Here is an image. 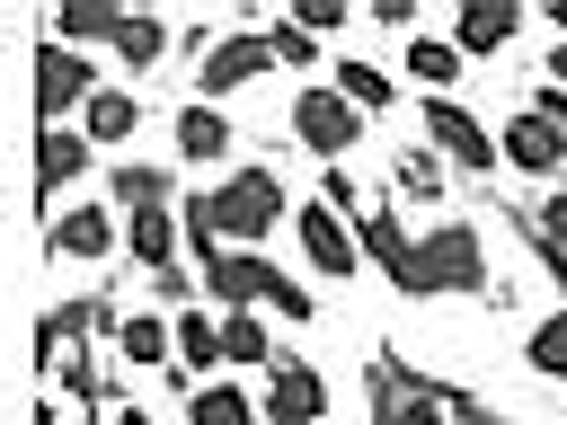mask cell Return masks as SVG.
Segmentation results:
<instances>
[{"label": "cell", "instance_id": "cell-20", "mask_svg": "<svg viewBox=\"0 0 567 425\" xmlns=\"http://www.w3.org/2000/svg\"><path fill=\"white\" fill-rule=\"evenodd\" d=\"M89 159H97V151H89L71 124H44V133H35V195H44V204H62V186H71Z\"/></svg>", "mask_w": 567, "mask_h": 425}, {"label": "cell", "instance_id": "cell-27", "mask_svg": "<svg viewBox=\"0 0 567 425\" xmlns=\"http://www.w3.org/2000/svg\"><path fill=\"white\" fill-rule=\"evenodd\" d=\"M523 363H532L540 381H567V310L532 319V336H523Z\"/></svg>", "mask_w": 567, "mask_h": 425}, {"label": "cell", "instance_id": "cell-2", "mask_svg": "<svg viewBox=\"0 0 567 425\" xmlns=\"http://www.w3.org/2000/svg\"><path fill=\"white\" fill-rule=\"evenodd\" d=\"M496 274H487V248H478V221H461V212H443V221H425L416 239H408V301H434V292H487Z\"/></svg>", "mask_w": 567, "mask_h": 425}, {"label": "cell", "instance_id": "cell-18", "mask_svg": "<svg viewBox=\"0 0 567 425\" xmlns=\"http://www.w3.org/2000/svg\"><path fill=\"white\" fill-rule=\"evenodd\" d=\"M53 257H71V266H106V257H115V212H106V204H71V212H53Z\"/></svg>", "mask_w": 567, "mask_h": 425}, {"label": "cell", "instance_id": "cell-29", "mask_svg": "<svg viewBox=\"0 0 567 425\" xmlns=\"http://www.w3.org/2000/svg\"><path fill=\"white\" fill-rule=\"evenodd\" d=\"M266 319H284V328H310V319H319V292H310V283H292V274H275V292H266Z\"/></svg>", "mask_w": 567, "mask_h": 425}, {"label": "cell", "instance_id": "cell-21", "mask_svg": "<svg viewBox=\"0 0 567 425\" xmlns=\"http://www.w3.org/2000/svg\"><path fill=\"white\" fill-rule=\"evenodd\" d=\"M213 336H221V363H230V372H266V363H275V319H266V310H221Z\"/></svg>", "mask_w": 567, "mask_h": 425}, {"label": "cell", "instance_id": "cell-26", "mask_svg": "<svg viewBox=\"0 0 567 425\" xmlns=\"http://www.w3.org/2000/svg\"><path fill=\"white\" fill-rule=\"evenodd\" d=\"M44 27H53L44 44H71V53H80V44H106V27H115V9H106V0H62V9L44 18Z\"/></svg>", "mask_w": 567, "mask_h": 425}, {"label": "cell", "instance_id": "cell-31", "mask_svg": "<svg viewBox=\"0 0 567 425\" xmlns=\"http://www.w3.org/2000/svg\"><path fill=\"white\" fill-rule=\"evenodd\" d=\"M142 292H151L159 310H186V301H195V266L177 257V266H159V274H142Z\"/></svg>", "mask_w": 567, "mask_h": 425}, {"label": "cell", "instance_id": "cell-8", "mask_svg": "<svg viewBox=\"0 0 567 425\" xmlns=\"http://www.w3.org/2000/svg\"><path fill=\"white\" fill-rule=\"evenodd\" d=\"M496 159H505L514 177H532V186H558V177H567V142H558V124H540L532 106H514V115H505Z\"/></svg>", "mask_w": 567, "mask_h": 425}, {"label": "cell", "instance_id": "cell-15", "mask_svg": "<svg viewBox=\"0 0 567 425\" xmlns=\"http://www.w3.org/2000/svg\"><path fill=\"white\" fill-rule=\"evenodd\" d=\"M106 363H124V372H168V310H115Z\"/></svg>", "mask_w": 567, "mask_h": 425}, {"label": "cell", "instance_id": "cell-35", "mask_svg": "<svg viewBox=\"0 0 567 425\" xmlns=\"http://www.w3.org/2000/svg\"><path fill=\"white\" fill-rule=\"evenodd\" d=\"M106 425H159V416H151L142 398H124V407H106Z\"/></svg>", "mask_w": 567, "mask_h": 425}, {"label": "cell", "instance_id": "cell-6", "mask_svg": "<svg viewBox=\"0 0 567 425\" xmlns=\"http://www.w3.org/2000/svg\"><path fill=\"white\" fill-rule=\"evenodd\" d=\"M266 71H275V62H266V35H257V27H230V35H213V53L195 62V97H204V106H230V97L257 89Z\"/></svg>", "mask_w": 567, "mask_h": 425}, {"label": "cell", "instance_id": "cell-5", "mask_svg": "<svg viewBox=\"0 0 567 425\" xmlns=\"http://www.w3.org/2000/svg\"><path fill=\"white\" fill-rule=\"evenodd\" d=\"M275 257L266 248H213L204 266H195V292H204V310L221 319V310H266V292H275Z\"/></svg>", "mask_w": 567, "mask_h": 425}, {"label": "cell", "instance_id": "cell-7", "mask_svg": "<svg viewBox=\"0 0 567 425\" xmlns=\"http://www.w3.org/2000/svg\"><path fill=\"white\" fill-rule=\"evenodd\" d=\"M257 416H266V425H328V381H319V363L275 354V363H266V390H257Z\"/></svg>", "mask_w": 567, "mask_h": 425}, {"label": "cell", "instance_id": "cell-36", "mask_svg": "<svg viewBox=\"0 0 567 425\" xmlns=\"http://www.w3.org/2000/svg\"><path fill=\"white\" fill-rule=\"evenodd\" d=\"M540 18H549V35H558V44H567V0H549V9H540Z\"/></svg>", "mask_w": 567, "mask_h": 425}, {"label": "cell", "instance_id": "cell-17", "mask_svg": "<svg viewBox=\"0 0 567 425\" xmlns=\"http://www.w3.org/2000/svg\"><path fill=\"white\" fill-rule=\"evenodd\" d=\"M177 204V177L159 159H115L106 168V212H168Z\"/></svg>", "mask_w": 567, "mask_h": 425}, {"label": "cell", "instance_id": "cell-16", "mask_svg": "<svg viewBox=\"0 0 567 425\" xmlns=\"http://www.w3.org/2000/svg\"><path fill=\"white\" fill-rule=\"evenodd\" d=\"M213 363H221V336H213V310H204V301H186V310H168V372H177V381H213Z\"/></svg>", "mask_w": 567, "mask_h": 425}, {"label": "cell", "instance_id": "cell-11", "mask_svg": "<svg viewBox=\"0 0 567 425\" xmlns=\"http://www.w3.org/2000/svg\"><path fill=\"white\" fill-rule=\"evenodd\" d=\"M514 35H523V0H461L443 44H452L461 62H487V53H505Z\"/></svg>", "mask_w": 567, "mask_h": 425}, {"label": "cell", "instance_id": "cell-30", "mask_svg": "<svg viewBox=\"0 0 567 425\" xmlns=\"http://www.w3.org/2000/svg\"><path fill=\"white\" fill-rule=\"evenodd\" d=\"M284 18H292V27H301V35H310V44H319V35H337V27H346V18H354V9H346V0H292V9H284Z\"/></svg>", "mask_w": 567, "mask_h": 425}, {"label": "cell", "instance_id": "cell-22", "mask_svg": "<svg viewBox=\"0 0 567 425\" xmlns=\"http://www.w3.org/2000/svg\"><path fill=\"white\" fill-rule=\"evenodd\" d=\"M328 89H337V97H346V106H354V115H363V124H372V115H390V106H399V80H390V71H381V62H363V53H346V62H337V71H328Z\"/></svg>", "mask_w": 567, "mask_h": 425}, {"label": "cell", "instance_id": "cell-25", "mask_svg": "<svg viewBox=\"0 0 567 425\" xmlns=\"http://www.w3.org/2000/svg\"><path fill=\"white\" fill-rule=\"evenodd\" d=\"M177 425H257V398H248L239 381H195Z\"/></svg>", "mask_w": 567, "mask_h": 425}, {"label": "cell", "instance_id": "cell-14", "mask_svg": "<svg viewBox=\"0 0 567 425\" xmlns=\"http://www.w3.org/2000/svg\"><path fill=\"white\" fill-rule=\"evenodd\" d=\"M71 133H80L89 151H106V142H133V133H142V89H115V80H97V89L80 97Z\"/></svg>", "mask_w": 567, "mask_h": 425}, {"label": "cell", "instance_id": "cell-33", "mask_svg": "<svg viewBox=\"0 0 567 425\" xmlns=\"http://www.w3.org/2000/svg\"><path fill=\"white\" fill-rule=\"evenodd\" d=\"M372 18H381V27H399V35H416V0H372Z\"/></svg>", "mask_w": 567, "mask_h": 425}, {"label": "cell", "instance_id": "cell-1", "mask_svg": "<svg viewBox=\"0 0 567 425\" xmlns=\"http://www.w3.org/2000/svg\"><path fill=\"white\" fill-rule=\"evenodd\" d=\"M204 212H213V239H221V248H266V239L284 230L292 195H284V177H275V168L239 159V168H221V177L204 186Z\"/></svg>", "mask_w": 567, "mask_h": 425}, {"label": "cell", "instance_id": "cell-24", "mask_svg": "<svg viewBox=\"0 0 567 425\" xmlns=\"http://www.w3.org/2000/svg\"><path fill=\"white\" fill-rule=\"evenodd\" d=\"M514 230H523V239H532L549 266H567V186H540V195L514 212Z\"/></svg>", "mask_w": 567, "mask_h": 425}, {"label": "cell", "instance_id": "cell-3", "mask_svg": "<svg viewBox=\"0 0 567 425\" xmlns=\"http://www.w3.org/2000/svg\"><path fill=\"white\" fill-rule=\"evenodd\" d=\"M416 142H425L452 177H496V133H487L461 97H425V106H416Z\"/></svg>", "mask_w": 567, "mask_h": 425}, {"label": "cell", "instance_id": "cell-32", "mask_svg": "<svg viewBox=\"0 0 567 425\" xmlns=\"http://www.w3.org/2000/svg\"><path fill=\"white\" fill-rule=\"evenodd\" d=\"M523 106H532V115H540V124H558V142H567V89H532V97H523Z\"/></svg>", "mask_w": 567, "mask_h": 425}, {"label": "cell", "instance_id": "cell-9", "mask_svg": "<svg viewBox=\"0 0 567 425\" xmlns=\"http://www.w3.org/2000/svg\"><path fill=\"white\" fill-rule=\"evenodd\" d=\"M292 248H301V266H310V274H328V283H346V274L363 266L354 230H346L328 204H292Z\"/></svg>", "mask_w": 567, "mask_h": 425}, {"label": "cell", "instance_id": "cell-10", "mask_svg": "<svg viewBox=\"0 0 567 425\" xmlns=\"http://www.w3.org/2000/svg\"><path fill=\"white\" fill-rule=\"evenodd\" d=\"M168 133H177V159L186 168H230V151H239V124H230V106H204V97H186L177 115H168Z\"/></svg>", "mask_w": 567, "mask_h": 425}, {"label": "cell", "instance_id": "cell-12", "mask_svg": "<svg viewBox=\"0 0 567 425\" xmlns=\"http://www.w3.org/2000/svg\"><path fill=\"white\" fill-rule=\"evenodd\" d=\"M89 89H97L89 53H71V44H44V53H35V115H44V124H71Z\"/></svg>", "mask_w": 567, "mask_h": 425}, {"label": "cell", "instance_id": "cell-13", "mask_svg": "<svg viewBox=\"0 0 567 425\" xmlns=\"http://www.w3.org/2000/svg\"><path fill=\"white\" fill-rule=\"evenodd\" d=\"M443 195H452V168H443L425 142H390V204L416 221V212H434Z\"/></svg>", "mask_w": 567, "mask_h": 425}, {"label": "cell", "instance_id": "cell-28", "mask_svg": "<svg viewBox=\"0 0 567 425\" xmlns=\"http://www.w3.org/2000/svg\"><path fill=\"white\" fill-rule=\"evenodd\" d=\"M257 35H266V62H275V71H310V62H319V44H310L292 18H266Z\"/></svg>", "mask_w": 567, "mask_h": 425}, {"label": "cell", "instance_id": "cell-4", "mask_svg": "<svg viewBox=\"0 0 567 425\" xmlns=\"http://www.w3.org/2000/svg\"><path fill=\"white\" fill-rule=\"evenodd\" d=\"M284 124H292V142H301L310 159H328V168H337V159H354V142H363V115H354L328 80H301V89H292V106H284Z\"/></svg>", "mask_w": 567, "mask_h": 425}, {"label": "cell", "instance_id": "cell-37", "mask_svg": "<svg viewBox=\"0 0 567 425\" xmlns=\"http://www.w3.org/2000/svg\"><path fill=\"white\" fill-rule=\"evenodd\" d=\"M27 425H62V398H44V407H35V416H27Z\"/></svg>", "mask_w": 567, "mask_h": 425}, {"label": "cell", "instance_id": "cell-19", "mask_svg": "<svg viewBox=\"0 0 567 425\" xmlns=\"http://www.w3.org/2000/svg\"><path fill=\"white\" fill-rule=\"evenodd\" d=\"M399 71H408V89H416V97H452L470 62H461L443 35H425V27H416V35H408V53H399Z\"/></svg>", "mask_w": 567, "mask_h": 425}, {"label": "cell", "instance_id": "cell-23", "mask_svg": "<svg viewBox=\"0 0 567 425\" xmlns=\"http://www.w3.org/2000/svg\"><path fill=\"white\" fill-rule=\"evenodd\" d=\"M106 44H115L124 71H159V53H168V18H151V9H115Z\"/></svg>", "mask_w": 567, "mask_h": 425}, {"label": "cell", "instance_id": "cell-34", "mask_svg": "<svg viewBox=\"0 0 567 425\" xmlns=\"http://www.w3.org/2000/svg\"><path fill=\"white\" fill-rule=\"evenodd\" d=\"M540 89H567V44L549 35V53H540Z\"/></svg>", "mask_w": 567, "mask_h": 425}]
</instances>
